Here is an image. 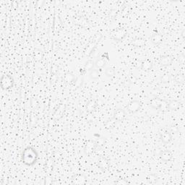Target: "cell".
<instances>
[{"label":"cell","mask_w":185,"mask_h":185,"mask_svg":"<svg viewBox=\"0 0 185 185\" xmlns=\"http://www.w3.org/2000/svg\"><path fill=\"white\" fill-rule=\"evenodd\" d=\"M37 153L32 148H27L23 153V161L25 164L31 166L34 164L37 159Z\"/></svg>","instance_id":"1"},{"label":"cell","mask_w":185,"mask_h":185,"mask_svg":"<svg viewBox=\"0 0 185 185\" xmlns=\"http://www.w3.org/2000/svg\"><path fill=\"white\" fill-rule=\"evenodd\" d=\"M150 106L152 108L156 109V110H160V111H165L168 110L167 109V105L168 102L166 101L161 99V98L155 97L152 98L150 100Z\"/></svg>","instance_id":"2"},{"label":"cell","mask_w":185,"mask_h":185,"mask_svg":"<svg viewBox=\"0 0 185 185\" xmlns=\"http://www.w3.org/2000/svg\"><path fill=\"white\" fill-rule=\"evenodd\" d=\"M101 37H102L101 35L97 34L95 37L93 38L92 41H90V43H88V45L87 46V47H86V49L85 50V56H89L91 55L92 53L94 51V50L96 49L98 42H99L101 39Z\"/></svg>","instance_id":"3"},{"label":"cell","mask_w":185,"mask_h":185,"mask_svg":"<svg viewBox=\"0 0 185 185\" xmlns=\"http://www.w3.org/2000/svg\"><path fill=\"white\" fill-rule=\"evenodd\" d=\"M14 80L12 77L9 75H4L1 77V81H0V85L3 90H8L13 86Z\"/></svg>","instance_id":"4"},{"label":"cell","mask_w":185,"mask_h":185,"mask_svg":"<svg viewBox=\"0 0 185 185\" xmlns=\"http://www.w3.org/2000/svg\"><path fill=\"white\" fill-rule=\"evenodd\" d=\"M127 35V30L123 28L116 29V30H114L112 33H111V35H112L113 39L117 41H122Z\"/></svg>","instance_id":"5"},{"label":"cell","mask_w":185,"mask_h":185,"mask_svg":"<svg viewBox=\"0 0 185 185\" xmlns=\"http://www.w3.org/2000/svg\"><path fill=\"white\" fill-rule=\"evenodd\" d=\"M141 107H142L141 102L139 101L138 100H133L128 103L127 109L130 113H134L139 111V110H140Z\"/></svg>","instance_id":"6"},{"label":"cell","mask_w":185,"mask_h":185,"mask_svg":"<svg viewBox=\"0 0 185 185\" xmlns=\"http://www.w3.org/2000/svg\"><path fill=\"white\" fill-rule=\"evenodd\" d=\"M98 144L93 140H89L86 142L85 145V148H84V152L86 155H90L95 151L96 148H97Z\"/></svg>","instance_id":"7"},{"label":"cell","mask_w":185,"mask_h":185,"mask_svg":"<svg viewBox=\"0 0 185 185\" xmlns=\"http://www.w3.org/2000/svg\"><path fill=\"white\" fill-rule=\"evenodd\" d=\"M127 113L122 109H115L113 113V119L115 121H121L126 118Z\"/></svg>","instance_id":"8"},{"label":"cell","mask_w":185,"mask_h":185,"mask_svg":"<svg viewBox=\"0 0 185 185\" xmlns=\"http://www.w3.org/2000/svg\"><path fill=\"white\" fill-rule=\"evenodd\" d=\"M98 166L102 170H108L110 166L109 160L104 156H100L98 160Z\"/></svg>","instance_id":"9"},{"label":"cell","mask_w":185,"mask_h":185,"mask_svg":"<svg viewBox=\"0 0 185 185\" xmlns=\"http://www.w3.org/2000/svg\"><path fill=\"white\" fill-rule=\"evenodd\" d=\"M72 181L74 184H84L87 182V177L83 174H76L73 176Z\"/></svg>","instance_id":"10"},{"label":"cell","mask_w":185,"mask_h":185,"mask_svg":"<svg viewBox=\"0 0 185 185\" xmlns=\"http://www.w3.org/2000/svg\"><path fill=\"white\" fill-rule=\"evenodd\" d=\"M160 138H161V140L164 144L169 143L172 140L171 133L168 130H165V131L162 132L161 134H160Z\"/></svg>","instance_id":"11"},{"label":"cell","mask_w":185,"mask_h":185,"mask_svg":"<svg viewBox=\"0 0 185 185\" xmlns=\"http://www.w3.org/2000/svg\"><path fill=\"white\" fill-rule=\"evenodd\" d=\"M151 41L155 45L158 46L163 41V36H162L161 33H158L157 31H155V32L153 33L152 35H151Z\"/></svg>","instance_id":"12"},{"label":"cell","mask_w":185,"mask_h":185,"mask_svg":"<svg viewBox=\"0 0 185 185\" xmlns=\"http://www.w3.org/2000/svg\"><path fill=\"white\" fill-rule=\"evenodd\" d=\"M173 60L174 59L172 56L169 55H163L161 56V58H160V64H161L162 67L169 66V65L171 64Z\"/></svg>","instance_id":"13"},{"label":"cell","mask_w":185,"mask_h":185,"mask_svg":"<svg viewBox=\"0 0 185 185\" xmlns=\"http://www.w3.org/2000/svg\"><path fill=\"white\" fill-rule=\"evenodd\" d=\"M146 39L141 37H138L135 39H132L131 41V45H132L134 47H142L146 45Z\"/></svg>","instance_id":"14"},{"label":"cell","mask_w":185,"mask_h":185,"mask_svg":"<svg viewBox=\"0 0 185 185\" xmlns=\"http://www.w3.org/2000/svg\"><path fill=\"white\" fill-rule=\"evenodd\" d=\"M172 153L171 151L169 150H163L161 151V154H160V158L164 162H168L170 161L172 158Z\"/></svg>","instance_id":"15"},{"label":"cell","mask_w":185,"mask_h":185,"mask_svg":"<svg viewBox=\"0 0 185 185\" xmlns=\"http://www.w3.org/2000/svg\"><path fill=\"white\" fill-rule=\"evenodd\" d=\"M180 106V102H179L178 101L172 100L170 101L169 102H168L167 109L168 110L170 111H176Z\"/></svg>","instance_id":"16"},{"label":"cell","mask_w":185,"mask_h":185,"mask_svg":"<svg viewBox=\"0 0 185 185\" xmlns=\"http://www.w3.org/2000/svg\"><path fill=\"white\" fill-rule=\"evenodd\" d=\"M153 63L150 60H146L142 62L141 69L144 71H149L152 69Z\"/></svg>","instance_id":"17"},{"label":"cell","mask_w":185,"mask_h":185,"mask_svg":"<svg viewBox=\"0 0 185 185\" xmlns=\"http://www.w3.org/2000/svg\"><path fill=\"white\" fill-rule=\"evenodd\" d=\"M96 106H97V103L95 100H90L89 102L88 103L87 106H86V110L88 113L92 112L94 110H95Z\"/></svg>","instance_id":"18"},{"label":"cell","mask_w":185,"mask_h":185,"mask_svg":"<svg viewBox=\"0 0 185 185\" xmlns=\"http://www.w3.org/2000/svg\"><path fill=\"white\" fill-rule=\"evenodd\" d=\"M106 60L101 57L99 59H98V60L96 61L95 66L96 67H98V68L101 69V68H103V67L106 65Z\"/></svg>","instance_id":"19"},{"label":"cell","mask_w":185,"mask_h":185,"mask_svg":"<svg viewBox=\"0 0 185 185\" xmlns=\"http://www.w3.org/2000/svg\"><path fill=\"white\" fill-rule=\"evenodd\" d=\"M64 80L66 83H72V82H75V77L72 74H71V73H67L66 75H64Z\"/></svg>","instance_id":"20"},{"label":"cell","mask_w":185,"mask_h":185,"mask_svg":"<svg viewBox=\"0 0 185 185\" xmlns=\"http://www.w3.org/2000/svg\"><path fill=\"white\" fill-rule=\"evenodd\" d=\"M94 66H95V62L91 60H89L85 62L84 68H85L86 70H92V69H93Z\"/></svg>","instance_id":"21"},{"label":"cell","mask_w":185,"mask_h":185,"mask_svg":"<svg viewBox=\"0 0 185 185\" xmlns=\"http://www.w3.org/2000/svg\"><path fill=\"white\" fill-rule=\"evenodd\" d=\"M90 77L91 79L93 80H96L98 79V77H100V72L98 69H92L91 71H90Z\"/></svg>","instance_id":"22"},{"label":"cell","mask_w":185,"mask_h":185,"mask_svg":"<svg viewBox=\"0 0 185 185\" xmlns=\"http://www.w3.org/2000/svg\"><path fill=\"white\" fill-rule=\"evenodd\" d=\"M161 83L166 84L169 83L170 81V75L168 74V73H164L163 75H162V76L161 77V80H160Z\"/></svg>","instance_id":"23"},{"label":"cell","mask_w":185,"mask_h":185,"mask_svg":"<svg viewBox=\"0 0 185 185\" xmlns=\"http://www.w3.org/2000/svg\"><path fill=\"white\" fill-rule=\"evenodd\" d=\"M83 83V75H80V76H78L75 79V85L76 86L77 88H80L82 85V84Z\"/></svg>","instance_id":"24"},{"label":"cell","mask_w":185,"mask_h":185,"mask_svg":"<svg viewBox=\"0 0 185 185\" xmlns=\"http://www.w3.org/2000/svg\"><path fill=\"white\" fill-rule=\"evenodd\" d=\"M105 73H106V75H107V76L109 77H111L114 76L115 70L113 68H111V67H108V68L106 69Z\"/></svg>","instance_id":"25"},{"label":"cell","mask_w":185,"mask_h":185,"mask_svg":"<svg viewBox=\"0 0 185 185\" xmlns=\"http://www.w3.org/2000/svg\"><path fill=\"white\" fill-rule=\"evenodd\" d=\"M175 81L178 83H183L184 81V76L182 75H177L175 77Z\"/></svg>","instance_id":"26"},{"label":"cell","mask_w":185,"mask_h":185,"mask_svg":"<svg viewBox=\"0 0 185 185\" xmlns=\"http://www.w3.org/2000/svg\"><path fill=\"white\" fill-rule=\"evenodd\" d=\"M115 184H119V185H126V184H129V182H128L126 179H120L117 180V182H115Z\"/></svg>","instance_id":"27"},{"label":"cell","mask_w":185,"mask_h":185,"mask_svg":"<svg viewBox=\"0 0 185 185\" xmlns=\"http://www.w3.org/2000/svg\"><path fill=\"white\" fill-rule=\"evenodd\" d=\"M101 58H104L105 60H109V54L108 53H105L103 54V55L101 56Z\"/></svg>","instance_id":"28"}]
</instances>
